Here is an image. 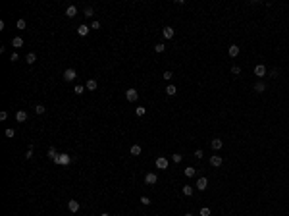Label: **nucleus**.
Returning <instances> with one entry per match:
<instances>
[{
    "instance_id": "c756f323",
    "label": "nucleus",
    "mask_w": 289,
    "mask_h": 216,
    "mask_svg": "<svg viewBox=\"0 0 289 216\" xmlns=\"http://www.w3.org/2000/svg\"><path fill=\"white\" fill-rule=\"evenodd\" d=\"M139 201H141V205H145V206H149V205H150V199L146 197V195H143V197H141Z\"/></svg>"
},
{
    "instance_id": "a211bd4d",
    "label": "nucleus",
    "mask_w": 289,
    "mask_h": 216,
    "mask_svg": "<svg viewBox=\"0 0 289 216\" xmlns=\"http://www.w3.org/2000/svg\"><path fill=\"white\" fill-rule=\"evenodd\" d=\"M129 153H131L133 156H139V154L143 153V149H141V145H133L131 149H129Z\"/></svg>"
},
{
    "instance_id": "f03ea898",
    "label": "nucleus",
    "mask_w": 289,
    "mask_h": 216,
    "mask_svg": "<svg viewBox=\"0 0 289 216\" xmlns=\"http://www.w3.org/2000/svg\"><path fill=\"white\" fill-rule=\"evenodd\" d=\"M154 164H156L158 170H168V164H170V162H168V158H166V156H158Z\"/></svg>"
},
{
    "instance_id": "4468645a",
    "label": "nucleus",
    "mask_w": 289,
    "mask_h": 216,
    "mask_svg": "<svg viewBox=\"0 0 289 216\" xmlns=\"http://www.w3.org/2000/svg\"><path fill=\"white\" fill-rule=\"evenodd\" d=\"M12 46H14V48H21L23 46V39H21V37H14V39H12Z\"/></svg>"
},
{
    "instance_id": "393cba45",
    "label": "nucleus",
    "mask_w": 289,
    "mask_h": 216,
    "mask_svg": "<svg viewBox=\"0 0 289 216\" xmlns=\"http://www.w3.org/2000/svg\"><path fill=\"white\" fill-rule=\"evenodd\" d=\"M46 154H48V158H52V160H54V158L58 156V153H56V149H54V147H50V149L46 150Z\"/></svg>"
},
{
    "instance_id": "6e6552de",
    "label": "nucleus",
    "mask_w": 289,
    "mask_h": 216,
    "mask_svg": "<svg viewBox=\"0 0 289 216\" xmlns=\"http://www.w3.org/2000/svg\"><path fill=\"white\" fill-rule=\"evenodd\" d=\"M206 187H208V180H206V178H199V180H197V189L204 191Z\"/></svg>"
},
{
    "instance_id": "ddd939ff",
    "label": "nucleus",
    "mask_w": 289,
    "mask_h": 216,
    "mask_svg": "<svg viewBox=\"0 0 289 216\" xmlns=\"http://www.w3.org/2000/svg\"><path fill=\"white\" fill-rule=\"evenodd\" d=\"M227 54H229L231 58H235V56L239 54V46H237V44H231V46L227 48Z\"/></svg>"
},
{
    "instance_id": "4be33fe9",
    "label": "nucleus",
    "mask_w": 289,
    "mask_h": 216,
    "mask_svg": "<svg viewBox=\"0 0 289 216\" xmlns=\"http://www.w3.org/2000/svg\"><path fill=\"white\" fill-rule=\"evenodd\" d=\"M195 174H197V172H195L193 166H187V168H185V176L187 178H195Z\"/></svg>"
},
{
    "instance_id": "20e7f679",
    "label": "nucleus",
    "mask_w": 289,
    "mask_h": 216,
    "mask_svg": "<svg viewBox=\"0 0 289 216\" xmlns=\"http://www.w3.org/2000/svg\"><path fill=\"white\" fill-rule=\"evenodd\" d=\"M75 77H77V73H75V70H73V68H68V70L64 72V79H66L68 83L75 81Z\"/></svg>"
},
{
    "instance_id": "c9c22d12",
    "label": "nucleus",
    "mask_w": 289,
    "mask_h": 216,
    "mask_svg": "<svg viewBox=\"0 0 289 216\" xmlns=\"http://www.w3.org/2000/svg\"><path fill=\"white\" fill-rule=\"evenodd\" d=\"M172 77H174V73L170 72V70H168V72H164V79H166V81H170Z\"/></svg>"
},
{
    "instance_id": "5701e85b",
    "label": "nucleus",
    "mask_w": 289,
    "mask_h": 216,
    "mask_svg": "<svg viewBox=\"0 0 289 216\" xmlns=\"http://www.w3.org/2000/svg\"><path fill=\"white\" fill-rule=\"evenodd\" d=\"M25 60H27V64H35V60H37V54H35V52H29V54L25 56Z\"/></svg>"
},
{
    "instance_id": "ea45409f",
    "label": "nucleus",
    "mask_w": 289,
    "mask_h": 216,
    "mask_svg": "<svg viewBox=\"0 0 289 216\" xmlns=\"http://www.w3.org/2000/svg\"><path fill=\"white\" fill-rule=\"evenodd\" d=\"M25 158H27V160H29V158H33V149H29V150L25 153Z\"/></svg>"
},
{
    "instance_id": "2f4dec72",
    "label": "nucleus",
    "mask_w": 289,
    "mask_h": 216,
    "mask_svg": "<svg viewBox=\"0 0 289 216\" xmlns=\"http://www.w3.org/2000/svg\"><path fill=\"white\" fill-rule=\"evenodd\" d=\"M199 214H201V216H210V209H208V206H202Z\"/></svg>"
},
{
    "instance_id": "79ce46f5",
    "label": "nucleus",
    "mask_w": 289,
    "mask_h": 216,
    "mask_svg": "<svg viewBox=\"0 0 289 216\" xmlns=\"http://www.w3.org/2000/svg\"><path fill=\"white\" fill-rule=\"evenodd\" d=\"M185 216H195V214H193V212H187V214H185Z\"/></svg>"
},
{
    "instance_id": "f257e3e1",
    "label": "nucleus",
    "mask_w": 289,
    "mask_h": 216,
    "mask_svg": "<svg viewBox=\"0 0 289 216\" xmlns=\"http://www.w3.org/2000/svg\"><path fill=\"white\" fill-rule=\"evenodd\" d=\"M54 162L60 164V166H68L71 162V156H70V154H58V156L54 158Z\"/></svg>"
},
{
    "instance_id": "0eeeda50",
    "label": "nucleus",
    "mask_w": 289,
    "mask_h": 216,
    "mask_svg": "<svg viewBox=\"0 0 289 216\" xmlns=\"http://www.w3.org/2000/svg\"><path fill=\"white\" fill-rule=\"evenodd\" d=\"M222 156H218V154H212V156H210V166H214V168H220V166H222Z\"/></svg>"
},
{
    "instance_id": "1a4fd4ad",
    "label": "nucleus",
    "mask_w": 289,
    "mask_h": 216,
    "mask_svg": "<svg viewBox=\"0 0 289 216\" xmlns=\"http://www.w3.org/2000/svg\"><path fill=\"white\" fill-rule=\"evenodd\" d=\"M68 209H70V212H73V214H75L77 210L81 209V205H79L77 201H73V199H71V201H68Z\"/></svg>"
},
{
    "instance_id": "e433bc0d",
    "label": "nucleus",
    "mask_w": 289,
    "mask_h": 216,
    "mask_svg": "<svg viewBox=\"0 0 289 216\" xmlns=\"http://www.w3.org/2000/svg\"><path fill=\"white\" fill-rule=\"evenodd\" d=\"M18 60H19L18 52H12V56H10V62H18Z\"/></svg>"
},
{
    "instance_id": "9b49d317",
    "label": "nucleus",
    "mask_w": 289,
    "mask_h": 216,
    "mask_svg": "<svg viewBox=\"0 0 289 216\" xmlns=\"http://www.w3.org/2000/svg\"><path fill=\"white\" fill-rule=\"evenodd\" d=\"M174 33H176V31H174V27H170V25H166L164 29H162V35H164V39H172Z\"/></svg>"
},
{
    "instance_id": "7ed1b4c3",
    "label": "nucleus",
    "mask_w": 289,
    "mask_h": 216,
    "mask_svg": "<svg viewBox=\"0 0 289 216\" xmlns=\"http://www.w3.org/2000/svg\"><path fill=\"white\" fill-rule=\"evenodd\" d=\"M125 99H127L129 102H135V100L139 99V93H137L135 89L131 87V89H127V91H125Z\"/></svg>"
},
{
    "instance_id": "473e14b6",
    "label": "nucleus",
    "mask_w": 289,
    "mask_h": 216,
    "mask_svg": "<svg viewBox=\"0 0 289 216\" xmlns=\"http://www.w3.org/2000/svg\"><path fill=\"white\" fill-rule=\"evenodd\" d=\"M25 27H27L25 19H18V29H25Z\"/></svg>"
},
{
    "instance_id": "4c0bfd02",
    "label": "nucleus",
    "mask_w": 289,
    "mask_h": 216,
    "mask_svg": "<svg viewBox=\"0 0 289 216\" xmlns=\"http://www.w3.org/2000/svg\"><path fill=\"white\" fill-rule=\"evenodd\" d=\"M195 156H197V158H202V156H204V153H202L201 149H197V150H195Z\"/></svg>"
},
{
    "instance_id": "72a5a7b5",
    "label": "nucleus",
    "mask_w": 289,
    "mask_h": 216,
    "mask_svg": "<svg viewBox=\"0 0 289 216\" xmlns=\"http://www.w3.org/2000/svg\"><path fill=\"white\" fill-rule=\"evenodd\" d=\"M231 73H233V75H239V73H241V68H239V66H231Z\"/></svg>"
},
{
    "instance_id": "f704fd0d",
    "label": "nucleus",
    "mask_w": 289,
    "mask_h": 216,
    "mask_svg": "<svg viewBox=\"0 0 289 216\" xmlns=\"http://www.w3.org/2000/svg\"><path fill=\"white\" fill-rule=\"evenodd\" d=\"M14 135H15V129L14 128H8L6 129V137H14Z\"/></svg>"
},
{
    "instance_id": "37998d69",
    "label": "nucleus",
    "mask_w": 289,
    "mask_h": 216,
    "mask_svg": "<svg viewBox=\"0 0 289 216\" xmlns=\"http://www.w3.org/2000/svg\"><path fill=\"white\" fill-rule=\"evenodd\" d=\"M100 216H110V214H108V212H102V214H100Z\"/></svg>"
},
{
    "instance_id": "b1692460",
    "label": "nucleus",
    "mask_w": 289,
    "mask_h": 216,
    "mask_svg": "<svg viewBox=\"0 0 289 216\" xmlns=\"http://www.w3.org/2000/svg\"><path fill=\"white\" fill-rule=\"evenodd\" d=\"M154 50H156L158 54H162V52L166 50V44H164V43H158V44H154Z\"/></svg>"
},
{
    "instance_id": "58836bf2",
    "label": "nucleus",
    "mask_w": 289,
    "mask_h": 216,
    "mask_svg": "<svg viewBox=\"0 0 289 216\" xmlns=\"http://www.w3.org/2000/svg\"><path fill=\"white\" fill-rule=\"evenodd\" d=\"M91 29H100V21H93L91 23Z\"/></svg>"
},
{
    "instance_id": "a878e982",
    "label": "nucleus",
    "mask_w": 289,
    "mask_h": 216,
    "mask_svg": "<svg viewBox=\"0 0 289 216\" xmlns=\"http://www.w3.org/2000/svg\"><path fill=\"white\" fill-rule=\"evenodd\" d=\"M73 91H75V95H83V93H85V85H75Z\"/></svg>"
},
{
    "instance_id": "6ab92c4d",
    "label": "nucleus",
    "mask_w": 289,
    "mask_h": 216,
    "mask_svg": "<svg viewBox=\"0 0 289 216\" xmlns=\"http://www.w3.org/2000/svg\"><path fill=\"white\" fill-rule=\"evenodd\" d=\"M176 93H177V87H176V85H168V87H166V95H168V97H174Z\"/></svg>"
},
{
    "instance_id": "c85d7f7f",
    "label": "nucleus",
    "mask_w": 289,
    "mask_h": 216,
    "mask_svg": "<svg viewBox=\"0 0 289 216\" xmlns=\"http://www.w3.org/2000/svg\"><path fill=\"white\" fill-rule=\"evenodd\" d=\"M83 14H85V15H87V18H91V15H93V14H95V10H93V8H91V6H87V8H85V10H83Z\"/></svg>"
},
{
    "instance_id": "2eb2a0df",
    "label": "nucleus",
    "mask_w": 289,
    "mask_h": 216,
    "mask_svg": "<svg viewBox=\"0 0 289 216\" xmlns=\"http://www.w3.org/2000/svg\"><path fill=\"white\" fill-rule=\"evenodd\" d=\"M254 91L256 93H264V91H266V83H264V81H256V83H254Z\"/></svg>"
},
{
    "instance_id": "412c9836",
    "label": "nucleus",
    "mask_w": 289,
    "mask_h": 216,
    "mask_svg": "<svg viewBox=\"0 0 289 216\" xmlns=\"http://www.w3.org/2000/svg\"><path fill=\"white\" fill-rule=\"evenodd\" d=\"M193 187L191 185H183V195H185V197H191V195H193Z\"/></svg>"
},
{
    "instance_id": "f8f14e48",
    "label": "nucleus",
    "mask_w": 289,
    "mask_h": 216,
    "mask_svg": "<svg viewBox=\"0 0 289 216\" xmlns=\"http://www.w3.org/2000/svg\"><path fill=\"white\" fill-rule=\"evenodd\" d=\"M77 35H79V37H87L89 35V25H85V23L79 25V27H77Z\"/></svg>"
},
{
    "instance_id": "423d86ee",
    "label": "nucleus",
    "mask_w": 289,
    "mask_h": 216,
    "mask_svg": "<svg viewBox=\"0 0 289 216\" xmlns=\"http://www.w3.org/2000/svg\"><path fill=\"white\" fill-rule=\"evenodd\" d=\"M254 75L256 77H264L266 75V66H264V64H256L254 66Z\"/></svg>"
},
{
    "instance_id": "dca6fc26",
    "label": "nucleus",
    "mask_w": 289,
    "mask_h": 216,
    "mask_svg": "<svg viewBox=\"0 0 289 216\" xmlns=\"http://www.w3.org/2000/svg\"><path fill=\"white\" fill-rule=\"evenodd\" d=\"M222 139H212V141H210V147H212V150H220V149H222Z\"/></svg>"
},
{
    "instance_id": "f3484780",
    "label": "nucleus",
    "mask_w": 289,
    "mask_h": 216,
    "mask_svg": "<svg viewBox=\"0 0 289 216\" xmlns=\"http://www.w3.org/2000/svg\"><path fill=\"white\" fill-rule=\"evenodd\" d=\"M66 15H68V18H75V15H77V8L75 6H68L66 8Z\"/></svg>"
},
{
    "instance_id": "aec40b11",
    "label": "nucleus",
    "mask_w": 289,
    "mask_h": 216,
    "mask_svg": "<svg viewBox=\"0 0 289 216\" xmlns=\"http://www.w3.org/2000/svg\"><path fill=\"white\" fill-rule=\"evenodd\" d=\"M15 120H18V122H25L27 120V112H25V110H19V112L15 114Z\"/></svg>"
},
{
    "instance_id": "a19ab883",
    "label": "nucleus",
    "mask_w": 289,
    "mask_h": 216,
    "mask_svg": "<svg viewBox=\"0 0 289 216\" xmlns=\"http://www.w3.org/2000/svg\"><path fill=\"white\" fill-rule=\"evenodd\" d=\"M0 120H8V112H4V110H2V112H0Z\"/></svg>"
},
{
    "instance_id": "cd10ccee",
    "label": "nucleus",
    "mask_w": 289,
    "mask_h": 216,
    "mask_svg": "<svg viewBox=\"0 0 289 216\" xmlns=\"http://www.w3.org/2000/svg\"><path fill=\"white\" fill-rule=\"evenodd\" d=\"M44 110H46V108H44L43 104H37V106H35V114H39V116H40V114H44Z\"/></svg>"
},
{
    "instance_id": "39448f33",
    "label": "nucleus",
    "mask_w": 289,
    "mask_h": 216,
    "mask_svg": "<svg viewBox=\"0 0 289 216\" xmlns=\"http://www.w3.org/2000/svg\"><path fill=\"white\" fill-rule=\"evenodd\" d=\"M156 181H158V176H156L154 172H149V174L145 176V183H146V185H154Z\"/></svg>"
},
{
    "instance_id": "9d476101",
    "label": "nucleus",
    "mask_w": 289,
    "mask_h": 216,
    "mask_svg": "<svg viewBox=\"0 0 289 216\" xmlns=\"http://www.w3.org/2000/svg\"><path fill=\"white\" fill-rule=\"evenodd\" d=\"M96 87H99L96 79H87V83H85V89H87V91H96Z\"/></svg>"
},
{
    "instance_id": "bb28decb",
    "label": "nucleus",
    "mask_w": 289,
    "mask_h": 216,
    "mask_svg": "<svg viewBox=\"0 0 289 216\" xmlns=\"http://www.w3.org/2000/svg\"><path fill=\"white\" fill-rule=\"evenodd\" d=\"M145 112H146V108H145V106H137V108H135V114H137L139 118H141V116H145Z\"/></svg>"
},
{
    "instance_id": "7c9ffc66",
    "label": "nucleus",
    "mask_w": 289,
    "mask_h": 216,
    "mask_svg": "<svg viewBox=\"0 0 289 216\" xmlns=\"http://www.w3.org/2000/svg\"><path fill=\"white\" fill-rule=\"evenodd\" d=\"M181 158H183V156H181V154H177V153H176V154H172V162H176V164H179Z\"/></svg>"
}]
</instances>
